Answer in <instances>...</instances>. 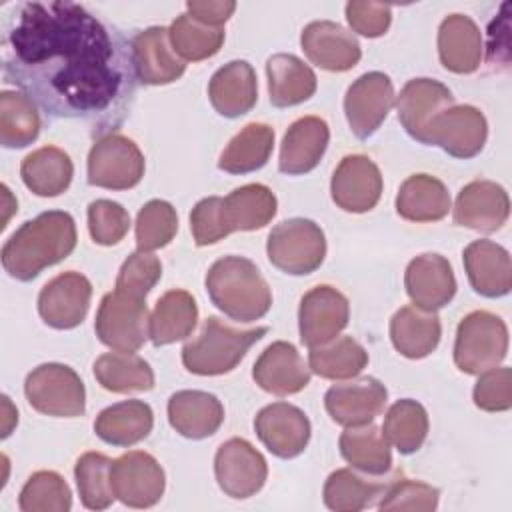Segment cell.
I'll use <instances>...</instances> for the list:
<instances>
[{
    "label": "cell",
    "instance_id": "obj_1",
    "mask_svg": "<svg viewBox=\"0 0 512 512\" xmlns=\"http://www.w3.org/2000/svg\"><path fill=\"white\" fill-rule=\"evenodd\" d=\"M4 78L46 114L98 130L120 124L134 94L132 48L76 2H20L2 20Z\"/></svg>",
    "mask_w": 512,
    "mask_h": 512
},
{
    "label": "cell",
    "instance_id": "obj_2",
    "mask_svg": "<svg viewBox=\"0 0 512 512\" xmlns=\"http://www.w3.org/2000/svg\"><path fill=\"white\" fill-rule=\"evenodd\" d=\"M76 248V224L68 212L48 210L24 222L2 246L4 270L22 282L58 264Z\"/></svg>",
    "mask_w": 512,
    "mask_h": 512
},
{
    "label": "cell",
    "instance_id": "obj_3",
    "mask_svg": "<svg viewBox=\"0 0 512 512\" xmlns=\"http://www.w3.org/2000/svg\"><path fill=\"white\" fill-rule=\"evenodd\" d=\"M212 304L238 322H254L272 306V292L256 264L244 256L218 258L206 272Z\"/></svg>",
    "mask_w": 512,
    "mask_h": 512
},
{
    "label": "cell",
    "instance_id": "obj_4",
    "mask_svg": "<svg viewBox=\"0 0 512 512\" xmlns=\"http://www.w3.org/2000/svg\"><path fill=\"white\" fill-rule=\"evenodd\" d=\"M268 332L266 326L240 330L224 324L216 316H208L200 334L182 348V364L198 376H220L232 372L252 344Z\"/></svg>",
    "mask_w": 512,
    "mask_h": 512
},
{
    "label": "cell",
    "instance_id": "obj_5",
    "mask_svg": "<svg viewBox=\"0 0 512 512\" xmlns=\"http://www.w3.org/2000/svg\"><path fill=\"white\" fill-rule=\"evenodd\" d=\"M508 352V328L488 310L464 316L456 330L454 364L466 374H482L496 368Z\"/></svg>",
    "mask_w": 512,
    "mask_h": 512
},
{
    "label": "cell",
    "instance_id": "obj_6",
    "mask_svg": "<svg viewBox=\"0 0 512 512\" xmlns=\"http://www.w3.org/2000/svg\"><path fill=\"white\" fill-rule=\"evenodd\" d=\"M266 254L278 270L292 276H304L324 262L326 238L316 222L308 218H290L272 228L266 242Z\"/></svg>",
    "mask_w": 512,
    "mask_h": 512
},
{
    "label": "cell",
    "instance_id": "obj_7",
    "mask_svg": "<svg viewBox=\"0 0 512 512\" xmlns=\"http://www.w3.org/2000/svg\"><path fill=\"white\" fill-rule=\"evenodd\" d=\"M28 404L46 416L74 418L86 410V390L80 376L66 364L48 362L34 368L24 382Z\"/></svg>",
    "mask_w": 512,
    "mask_h": 512
},
{
    "label": "cell",
    "instance_id": "obj_8",
    "mask_svg": "<svg viewBox=\"0 0 512 512\" xmlns=\"http://www.w3.org/2000/svg\"><path fill=\"white\" fill-rule=\"evenodd\" d=\"M96 336L116 352H136L150 336L146 298L108 292L96 312Z\"/></svg>",
    "mask_w": 512,
    "mask_h": 512
},
{
    "label": "cell",
    "instance_id": "obj_9",
    "mask_svg": "<svg viewBox=\"0 0 512 512\" xmlns=\"http://www.w3.org/2000/svg\"><path fill=\"white\" fill-rule=\"evenodd\" d=\"M144 176V156L134 140L108 132L88 152V182L108 190L134 188Z\"/></svg>",
    "mask_w": 512,
    "mask_h": 512
},
{
    "label": "cell",
    "instance_id": "obj_10",
    "mask_svg": "<svg viewBox=\"0 0 512 512\" xmlns=\"http://www.w3.org/2000/svg\"><path fill=\"white\" fill-rule=\"evenodd\" d=\"M110 478L114 496L130 508L154 506L166 486L162 466L152 454L142 450H132L112 460Z\"/></svg>",
    "mask_w": 512,
    "mask_h": 512
},
{
    "label": "cell",
    "instance_id": "obj_11",
    "mask_svg": "<svg viewBox=\"0 0 512 512\" xmlns=\"http://www.w3.org/2000/svg\"><path fill=\"white\" fill-rule=\"evenodd\" d=\"M214 474L220 490L230 498H250L266 482L264 456L244 438H230L216 450Z\"/></svg>",
    "mask_w": 512,
    "mask_h": 512
},
{
    "label": "cell",
    "instance_id": "obj_12",
    "mask_svg": "<svg viewBox=\"0 0 512 512\" xmlns=\"http://www.w3.org/2000/svg\"><path fill=\"white\" fill-rule=\"evenodd\" d=\"M348 318L350 304L340 290L328 284L314 286L302 296L298 308L302 344L316 348L332 342L348 326Z\"/></svg>",
    "mask_w": 512,
    "mask_h": 512
},
{
    "label": "cell",
    "instance_id": "obj_13",
    "mask_svg": "<svg viewBox=\"0 0 512 512\" xmlns=\"http://www.w3.org/2000/svg\"><path fill=\"white\" fill-rule=\"evenodd\" d=\"M488 138L484 114L470 104H454L434 118L426 144L440 146L454 158H472L480 154Z\"/></svg>",
    "mask_w": 512,
    "mask_h": 512
},
{
    "label": "cell",
    "instance_id": "obj_14",
    "mask_svg": "<svg viewBox=\"0 0 512 512\" xmlns=\"http://www.w3.org/2000/svg\"><path fill=\"white\" fill-rule=\"evenodd\" d=\"M394 104V86L384 72H366L356 78L344 96V112L352 132L364 140L386 120Z\"/></svg>",
    "mask_w": 512,
    "mask_h": 512
},
{
    "label": "cell",
    "instance_id": "obj_15",
    "mask_svg": "<svg viewBox=\"0 0 512 512\" xmlns=\"http://www.w3.org/2000/svg\"><path fill=\"white\" fill-rule=\"evenodd\" d=\"M92 284L80 272H62L44 284L38 296L42 320L56 330L76 328L88 314Z\"/></svg>",
    "mask_w": 512,
    "mask_h": 512
},
{
    "label": "cell",
    "instance_id": "obj_16",
    "mask_svg": "<svg viewBox=\"0 0 512 512\" xmlns=\"http://www.w3.org/2000/svg\"><path fill=\"white\" fill-rule=\"evenodd\" d=\"M330 194L334 204L346 212H368L380 200L382 174L364 154L344 156L332 174Z\"/></svg>",
    "mask_w": 512,
    "mask_h": 512
},
{
    "label": "cell",
    "instance_id": "obj_17",
    "mask_svg": "<svg viewBox=\"0 0 512 512\" xmlns=\"http://www.w3.org/2000/svg\"><path fill=\"white\" fill-rule=\"evenodd\" d=\"M454 106V96L438 80L412 78L396 96V112L404 130L418 142L426 144L430 124L446 108Z\"/></svg>",
    "mask_w": 512,
    "mask_h": 512
},
{
    "label": "cell",
    "instance_id": "obj_18",
    "mask_svg": "<svg viewBox=\"0 0 512 512\" xmlns=\"http://www.w3.org/2000/svg\"><path fill=\"white\" fill-rule=\"evenodd\" d=\"M254 430L260 442L278 458L302 454L312 432L308 416L288 402L264 406L254 418Z\"/></svg>",
    "mask_w": 512,
    "mask_h": 512
},
{
    "label": "cell",
    "instance_id": "obj_19",
    "mask_svg": "<svg viewBox=\"0 0 512 512\" xmlns=\"http://www.w3.org/2000/svg\"><path fill=\"white\" fill-rule=\"evenodd\" d=\"M386 398L388 390L380 380L362 376L330 386L324 396V406L336 424L346 428L364 426L384 410Z\"/></svg>",
    "mask_w": 512,
    "mask_h": 512
},
{
    "label": "cell",
    "instance_id": "obj_20",
    "mask_svg": "<svg viewBox=\"0 0 512 512\" xmlns=\"http://www.w3.org/2000/svg\"><path fill=\"white\" fill-rule=\"evenodd\" d=\"M300 44L308 60L328 72H346L362 56L356 36L332 20L310 22L302 30Z\"/></svg>",
    "mask_w": 512,
    "mask_h": 512
},
{
    "label": "cell",
    "instance_id": "obj_21",
    "mask_svg": "<svg viewBox=\"0 0 512 512\" xmlns=\"http://www.w3.org/2000/svg\"><path fill=\"white\" fill-rule=\"evenodd\" d=\"M134 74L142 84L160 86L178 80L186 64L174 52L168 30L164 26H150L132 38Z\"/></svg>",
    "mask_w": 512,
    "mask_h": 512
},
{
    "label": "cell",
    "instance_id": "obj_22",
    "mask_svg": "<svg viewBox=\"0 0 512 512\" xmlns=\"http://www.w3.org/2000/svg\"><path fill=\"white\" fill-rule=\"evenodd\" d=\"M510 214L508 192L492 180L466 184L454 204V222L478 232L500 230Z\"/></svg>",
    "mask_w": 512,
    "mask_h": 512
},
{
    "label": "cell",
    "instance_id": "obj_23",
    "mask_svg": "<svg viewBox=\"0 0 512 512\" xmlns=\"http://www.w3.org/2000/svg\"><path fill=\"white\" fill-rule=\"evenodd\" d=\"M404 286L414 306L428 312L444 308L456 294L454 270L440 254H420L410 260Z\"/></svg>",
    "mask_w": 512,
    "mask_h": 512
},
{
    "label": "cell",
    "instance_id": "obj_24",
    "mask_svg": "<svg viewBox=\"0 0 512 512\" xmlns=\"http://www.w3.org/2000/svg\"><path fill=\"white\" fill-rule=\"evenodd\" d=\"M252 376L256 384L276 396L296 394L310 382V368L294 344L272 342L254 362Z\"/></svg>",
    "mask_w": 512,
    "mask_h": 512
},
{
    "label": "cell",
    "instance_id": "obj_25",
    "mask_svg": "<svg viewBox=\"0 0 512 512\" xmlns=\"http://www.w3.org/2000/svg\"><path fill=\"white\" fill-rule=\"evenodd\" d=\"M330 140V128L320 116H302L290 124L280 144V172L300 176L318 166Z\"/></svg>",
    "mask_w": 512,
    "mask_h": 512
},
{
    "label": "cell",
    "instance_id": "obj_26",
    "mask_svg": "<svg viewBox=\"0 0 512 512\" xmlns=\"http://www.w3.org/2000/svg\"><path fill=\"white\" fill-rule=\"evenodd\" d=\"M464 268L472 288L486 298L506 296L512 288V262L504 246L492 240H474L464 248Z\"/></svg>",
    "mask_w": 512,
    "mask_h": 512
},
{
    "label": "cell",
    "instance_id": "obj_27",
    "mask_svg": "<svg viewBox=\"0 0 512 512\" xmlns=\"http://www.w3.org/2000/svg\"><path fill=\"white\" fill-rule=\"evenodd\" d=\"M208 98L224 118H238L250 112L258 100L256 72L246 60H232L218 68L208 84Z\"/></svg>",
    "mask_w": 512,
    "mask_h": 512
},
{
    "label": "cell",
    "instance_id": "obj_28",
    "mask_svg": "<svg viewBox=\"0 0 512 512\" xmlns=\"http://www.w3.org/2000/svg\"><path fill=\"white\" fill-rule=\"evenodd\" d=\"M170 426L190 440L212 436L224 422L222 402L202 390H178L168 400Z\"/></svg>",
    "mask_w": 512,
    "mask_h": 512
},
{
    "label": "cell",
    "instance_id": "obj_29",
    "mask_svg": "<svg viewBox=\"0 0 512 512\" xmlns=\"http://www.w3.org/2000/svg\"><path fill=\"white\" fill-rule=\"evenodd\" d=\"M482 34L466 14H450L438 28V56L446 70L472 74L482 62Z\"/></svg>",
    "mask_w": 512,
    "mask_h": 512
},
{
    "label": "cell",
    "instance_id": "obj_30",
    "mask_svg": "<svg viewBox=\"0 0 512 512\" xmlns=\"http://www.w3.org/2000/svg\"><path fill=\"white\" fill-rule=\"evenodd\" d=\"M440 336V318L434 312L418 306H404L390 320V340L394 348L412 360L432 354L440 342Z\"/></svg>",
    "mask_w": 512,
    "mask_h": 512
},
{
    "label": "cell",
    "instance_id": "obj_31",
    "mask_svg": "<svg viewBox=\"0 0 512 512\" xmlns=\"http://www.w3.org/2000/svg\"><path fill=\"white\" fill-rule=\"evenodd\" d=\"M154 426L152 408L142 400H124L104 408L94 422L100 440L112 446H132L144 440Z\"/></svg>",
    "mask_w": 512,
    "mask_h": 512
},
{
    "label": "cell",
    "instance_id": "obj_32",
    "mask_svg": "<svg viewBox=\"0 0 512 512\" xmlns=\"http://www.w3.org/2000/svg\"><path fill=\"white\" fill-rule=\"evenodd\" d=\"M268 94L276 108L296 106L316 92V74L294 54H274L266 62Z\"/></svg>",
    "mask_w": 512,
    "mask_h": 512
},
{
    "label": "cell",
    "instance_id": "obj_33",
    "mask_svg": "<svg viewBox=\"0 0 512 512\" xmlns=\"http://www.w3.org/2000/svg\"><path fill=\"white\" fill-rule=\"evenodd\" d=\"M450 210V194L430 174L408 176L396 194V212L410 222H436Z\"/></svg>",
    "mask_w": 512,
    "mask_h": 512
},
{
    "label": "cell",
    "instance_id": "obj_34",
    "mask_svg": "<svg viewBox=\"0 0 512 512\" xmlns=\"http://www.w3.org/2000/svg\"><path fill=\"white\" fill-rule=\"evenodd\" d=\"M198 320V306L190 292L168 290L162 294L150 316V340L154 346H166L192 334Z\"/></svg>",
    "mask_w": 512,
    "mask_h": 512
},
{
    "label": "cell",
    "instance_id": "obj_35",
    "mask_svg": "<svg viewBox=\"0 0 512 512\" xmlns=\"http://www.w3.org/2000/svg\"><path fill=\"white\" fill-rule=\"evenodd\" d=\"M72 174L74 166L70 156L56 146L34 150L22 160L20 166V176L26 188L44 198L62 194L70 186Z\"/></svg>",
    "mask_w": 512,
    "mask_h": 512
},
{
    "label": "cell",
    "instance_id": "obj_36",
    "mask_svg": "<svg viewBox=\"0 0 512 512\" xmlns=\"http://www.w3.org/2000/svg\"><path fill=\"white\" fill-rule=\"evenodd\" d=\"M274 148V130L262 122L246 124L222 150L218 168L228 174H248L260 170Z\"/></svg>",
    "mask_w": 512,
    "mask_h": 512
},
{
    "label": "cell",
    "instance_id": "obj_37",
    "mask_svg": "<svg viewBox=\"0 0 512 512\" xmlns=\"http://www.w3.org/2000/svg\"><path fill=\"white\" fill-rule=\"evenodd\" d=\"M338 446L342 458L352 464V468L370 476L386 474L392 466L390 444L372 422L364 426H348L340 434Z\"/></svg>",
    "mask_w": 512,
    "mask_h": 512
},
{
    "label": "cell",
    "instance_id": "obj_38",
    "mask_svg": "<svg viewBox=\"0 0 512 512\" xmlns=\"http://www.w3.org/2000/svg\"><path fill=\"white\" fill-rule=\"evenodd\" d=\"M276 196L264 184H244L224 198V218L230 234L264 228L276 216Z\"/></svg>",
    "mask_w": 512,
    "mask_h": 512
},
{
    "label": "cell",
    "instance_id": "obj_39",
    "mask_svg": "<svg viewBox=\"0 0 512 512\" xmlns=\"http://www.w3.org/2000/svg\"><path fill=\"white\" fill-rule=\"evenodd\" d=\"M94 376L104 390L118 394L146 392L154 388V372L150 364L134 352L102 354L94 362Z\"/></svg>",
    "mask_w": 512,
    "mask_h": 512
},
{
    "label": "cell",
    "instance_id": "obj_40",
    "mask_svg": "<svg viewBox=\"0 0 512 512\" xmlns=\"http://www.w3.org/2000/svg\"><path fill=\"white\" fill-rule=\"evenodd\" d=\"M368 364V352L352 336L334 338L324 346L310 348L308 368L320 378L344 380L358 376Z\"/></svg>",
    "mask_w": 512,
    "mask_h": 512
},
{
    "label": "cell",
    "instance_id": "obj_41",
    "mask_svg": "<svg viewBox=\"0 0 512 512\" xmlns=\"http://www.w3.org/2000/svg\"><path fill=\"white\" fill-rule=\"evenodd\" d=\"M40 134V114L24 92L0 94V142L6 148H24Z\"/></svg>",
    "mask_w": 512,
    "mask_h": 512
},
{
    "label": "cell",
    "instance_id": "obj_42",
    "mask_svg": "<svg viewBox=\"0 0 512 512\" xmlns=\"http://www.w3.org/2000/svg\"><path fill=\"white\" fill-rule=\"evenodd\" d=\"M382 434L390 446L400 454L416 452L428 434V414L426 408L410 398L394 402L384 418Z\"/></svg>",
    "mask_w": 512,
    "mask_h": 512
},
{
    "label": "cell",
    "instance_id": "obj_43",
    "mask_svg": "<svg viewBox=\"0 0 512 512\" xmlns=\"http://www.w3.org/2000/svg\"><path fill=\"white\" fill-rule=\"evenodd\" d=\"M384 494V486L368 482L350 468L334 470L324 484V504L336 512H358Z\"/></svg>",
    "mask_w": 512,
    "mask_h": 512
},
{
    "label": "cell",
    "instance_id": "obj_44",
    "mask_svg": "<svg viewBox=\"0 0 512 512\" xmlns=\"http://www.w3.org/2000/svg\"><path fill=\"white\" fill-rule=\"evenodd\" d=\"M174 52L186 62H198L214 56L224 44V30L206 26L188 14H180L168 28Z\"/></svg>",
    "mask_w": 512,
    "mask_h": 512
},
{
    "label": "cell",
    "instance_id": "obj_45",
    "mask_svg": "<svg viewBox=\"0 0 512 512\" xmlns=\"http://www.w3.org/2000/svg\"><path fill=\"white\" fill-rule=\"evenodd\" d=\"M110 468L112 460L100 452H86L78 458L74 476L80 500L86 508L104 510L114 502Z\"/></svg>",
    "mask_w": 512,
    "mask_h": 512
},
{
    "label": "cell",
    "instance_id": "obj_46",
    "mask_svg": "<svg viewBox=\"0 0 512 512\" xmlns=\"http://www.w3.org/2000/svg\"><path fill=\"white\" fill-rule=\"evenodd\" d=\"M18 506L22 512H68L72 508V492L58 472L40 470L22 486Z\"/></svg>",
    "mask_w": 512,
    "mask_h": 512
},
{
    "label": "cell",
    "instance_id": "obj_47",
    "mask_svg": "<svg viewBox=\"0 0 512 512\" xmlns=\"http://www.w3.org/2000/svg\"><path fill=\"white\" fill-rule=\"evenodd\" d=\"M178 232V216L170 202L150 200L136 216V244L138 250L150 252L164 248Z\"/></svg>",
    "mask_w": 512,
    "mask_h": 512
},
{
    "label": "cell",
    "instance_id": "obj_48",
    "mask_svg": "<svg viewBox=\"0 0 512 512\" xmlns=\"http://www.w3.org/2000/svg\"><path fill=\"white\" fill-rule=\"evenodd\" d=\"M130 228V214L126 208L112 200H94L88 206V230L96 244L114 246Z\"/></svg>",
    "mask_w": 512,
    "mask_h": 512
},
{
    "label": "cell",
    "instance_id": "obj_49",
    "mask_svg": "<svg viewBox=\"0 0 512 512\" xmlns=\"http://www.w3.org/2000/svg\"><path fill=\"white\" fill-rule=\"evenodd\" d=\"M160 276H162L160 260L150 252L136 250L120 266V272L116 278V290L130 296L146 298V294L156 286Z\"/></svg>",
    "mask_w": 512,
    "mask_h": 512
},
{
    "label": "cell",
    "instance_id": "obj_50",
    "mask_svg": "<svg viewBox=\"0 0 512 512\" xmlns=\"http://www.w3.org/2000/svg\"><path fill=\"white\" fill-rule=\"evenodd\" d=\"M438 488L416 482V480H396L384 488L380 510H412V512H430L438 506Z\"/></svg>",
    "mask_w": 512,
    "mask_h": 512
},
{
    "label": "cell",
    "instance_id": "obj_51",
    "mask_svg": "<svg viewBox=\"0 0 512 512\" xmlns=\"http://www.w3.org/2000/svg\"><path fill=\"white\" fill-rule=\"evenodd\" d=\"M190 230L196 246L216 244L230 234L224 218V198L210 196L200 200L190 212Z\"/></svg>",
    "mask_w": 512,
    "mask_h": 512
},
{
    "label": "cell",
    "instance_id": "obj_52",
    "mask_svg": "<svg viewBox=\"0 0 512 512\" xmlns=\"http://www.w3.org/2000/svg\"><path fill=\"white\" fill-rule=\"evenodd\" d=\"M474 404L486 412H506L512 406V370L490 368L474 384Z\"/></svg>",
    "mask_w": 512,
    "mask_h": 512
},
{
    "label": "cell",
    "instance_id": "obj_53",
    "mask_svg": "<svg viewBox=\"0 0 512 512\" xmlns=\"http://www.w3.org/2000/svg\"><path fill=\"white\" fill-rule=\"evenodd\" d=\"M346 20L354 32L366 38H378L388 30L392 10L380 2H348Z\"/></svg>",
    "mask_w": 512,
    "mask_h": 512
},
{
    "label": "cell",
    "instance_id": "obj_54",
    "mask_svg": "<svg viewBox=\"0 0 512 512\" xmlns=\"http://www.w3.org/2000/svg\"><path fill=\"white\" fill-rule=\"evenodd\" d=\"M236 2L232 0H192L186 4V14L206 26L222 28V24L234 14Z\"/></svg>",
    "mask_w": 512,
    "mask_h": 512
}]
</instances>
